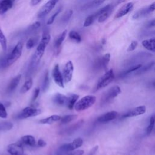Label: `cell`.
Here are the masks:
<instances>
[{"label":"cell","mask_w":155,"mask_h":155,"mask_svg":"<svg viewBox=\"0 0 155 155\" xmlns=\"http://www.w3.org/2000/svg\"><path fill=\"white\" fill-rule=\"evenodd\" d=\"M8 116L7 112L4 105L0 102V117L2 119H6Z\"/></svg>","instance_id":"cell-34"},{"label":"cell","mask_w":155,"mask_h":155,"mask_svg":"<svg viewBox=\"0 0 155 155\" xmlns=\"http://www.w3.org/2000/svg\"><path fill=\"white\" fill-rule=\"evenodd\" d=\"M84 151L82 150H75L71 152H69L67 155H83Z\"/></svg>","instance_id":"cell-40"},{"label":"cell","mask_w":155,"mask_h":155,"mask_svg":"<svg viewBox=\"0 0 155 155\" xmlns=\"http://www.w3.org/2000/svg\"><path fill=\"white\" fill-rule=\"evenodd\" d=\"M154 84V86L155 87V82H154V84Z\"/></svg>","instance_id":"cell-48"},{"label":"cell","mask_w":155,"mask_h":155,"mask_svg":"<svg viewBox=\"0 0 155 155\" xmlns=\"http://www.w3.org/2000/svg\"><path fill=\"white\" fill-rule=\"evenodd\" d=\"M137 42L136 41H133L131 42V44H130V45L128 46V48H127V51L128 52H130V51H132L133 50H134L137 46Z\"/></svg>","instance_id":"cell-36"},{"label":"cell","mask_w":155,"mask_h":155,"mask_svg":"<svg viewBox=\"0 0 155 155\" xmlns=\"http://www.w3.org/2000/svg\"><path fill=\"white\" fill-rule=\"evenodd\" d=\"M113 9V7L110 8L109 10H108L107 11L105 12L102 15H101L98 17V22L100 23H102V22H104V21H105L109 18L110 15L111 14Z\"/></svg>","instance_id":"cell-25"},{"label":"cell","mask_w":155,"mask_h":155,"mask_svg":"<svg viewBox=\"0 0 155 155\" xmlns=\"http://www.w3.org/2000/svg\"><path fill=\"white\" fill-rule=\"evenodd\" d=\"M61 10H62V7H59V8L54 13V14L49 18V19H48V21H47V25L52 24L53 23V22H54V21L56 17L59 14V13L61 12Z\"/></svg>","instance_id":"cell-32"},{"label":"cell","mask_w":155,"mask_h":155,"mask_svg":"<svg viewBox=\"0 0 155 155\" xmlns=\"http://www.w3.org/2000/svg\"><path fill=\"white\" fill-rule=\"evenodd\" d=\"M0 44L1 45V47L4 51H5L7 50V39L6 38L3 33L2 31L1 30L0 28Z\"/></svg>","instance_id":"cell-30"},{"label":"cell","mask_w":155,"mask_h":155,"mask_svg":"<svg viewBox=\"0 0 155 155\" xmlns=\"http://www.w3.org/2000/svg\"><path fill=\"white\" fill-rule=\"evenodd\" d=\"M148 8L150 9V10L151 12H153L155 10V1L154 2H153L152 4H151L149 6H148Z\"/></svg>","instance_id":"cell-46"},{"label":"cell","mask_w":155,"mask_h":155,"mask_svg":"<svg viewBox=\"0 0 155 155\" xmlns=\"http://www.w3.org/2000/svg\"><path fill=\"white\" fill-rule=\"evenodd\" d=\"M114 78V74L113 69H110L108 71H106L105 73L103 76H102L99 79L96 85V90H99L101 88L107 87L109 84H110L113 81Z\"/></svg>","instance_id":"cell-4"},{"label":"cell","mask_w":155,"mask_h":155,"mask_svg":"<svg viewBox=\"0 0 155 155\" xmlns=\"http://www.w3.org/2000/svg\"><path fill=\"white\" fill-rule=\"evenodd\" d=\"M40 26H41V22L39 21H36L33 24H32V25H31V28H32V30H35L38 28Z\"/></svg>","instance_id":"cell-42"},{"label":"cell","mask_w":155,"mask_h":155,"mask_svg":"<svg viewBox=\"0 0 155 155\" xmlns=\"http://www.w3.org/2000/svg\"><path fill=\"white\" fill-rule=\"evenodd\" d=\"M154 64H155V62L154 61H153V62H149L148 64L144 65L143 67L142 66L139 69L137 70V71L136 74H142V73H145V71L150 70L152 67H153V65H154Z\"/></svg>","instance_id":"cell-29"},{"label":"cell","mask_w":155,"mask_h":155,"mask_svg":"<svg viewBox=\"0 0 155 155\" xmlns=\"http://www.w3.org/2000/svg\"><path fill=\"white\" fill-rule=\"evenodd\" d=\"M117 112L116 111H108L107 113H104V114L100 116L97 118V120L99 122L104 123V122H108L111 120H113L115 119L117 116Z\"/></svg>","instance_id":"cell-12"},{"label":"cell","mask_w":155,"mask_h":155,"mask_svg":"<svg viewBox=\"0 0 155 155\" xmlns=\"http://www.w3.org/2000/svg\"><path fill=\"white\" fill-rule=\"evenodd\" d=\"M23 48V43L19 42L5 58L4 65L5 67H8L15 63L21 56Z\"/></svg>","instance_id":"cell-3"},{"label":"cell","mask_w":155,"mask_h":155,"mask_svg":"<svg viewBox=\"0 0 155 155\" xmlns=\"http://www.w3.org/2000/svg\"><path fill=\"white\" fill-rule=\"evenodd\" d=\"M151 12L150 10L148 7H145L142 9H140L139 10H138L137 12H136L133 16V19H137L140 18L145 16L149 14L150 13H151Z\"/></svg>","instance_id":"cell-22"},{"label":"cell","mask_w":155,"mask_h":155,"mask_svg":"<svg viewBox=\"0 0 155 155\" xmlns=\"http://www.w3.org/2000/svg\"><path fill=\"white\" fill-rule=\"evenodd\" d=\"M133 2H130L125 4L117 11V12L116 14L115 18H121V17L125 16V15H127L131 11V10L133 8Z\"/></svg>","instance_id":"cell-13"},{"label":"cell","mask_w":155,"mask_h":155,"mask_svg":"<svg viewBox=\"0 0 155 155\" xmlns=\"http://www.w3.org/2000/svg\"><path fill=\"white\" fill-rule=\"evenodd\" d=\"M21 74H18L17 76H16L15 78H13L11 81L10 82L8 87H7V91L8 92H11L12 91H13L18 85V84H19V82L21 81Z\"/></svg>","instance_id":"cell-19"},{"label":"cell","mask_w":155,"mask_h":155,"mask_svg":"<svg viewBox=\"0 0 155 155\" xmlns=\"http://www.w3.org/2000/svg\"><path fill=\"white\" fill-rule=\"evenodd\" d=\"M96 101V97L93 95H87L82 97L77 101L74 105L76 111L80 112L87 110L93 106Z\"/></svg>","instance_id":"cell-2"},{"label":"cell","mask_w":155,"mask_h":155,"mask_svg":"<svg viewBox=\"0 0 155 155\" xmlns=\"http://www.w3.org/2000/svg\"><path fill=\"white\" fill-rule=\"evenodd\" d=\"M78 117V116L77 114H67L61 117V120L59 121L61 124H65L76 119Z\"/></svg>","instance_id":"cell-24"},{"label":"cell","mask_w":155,"mask_h":155,"mask_svg":"<svg viewBox=\"0 0 155 155\" xmlns=\"http://www.w3.org/2000/svg\"><path fill=\"white\" fill-rule=\"evenodd\" d=\"M142 45L147 50L155 52V38L145 39L142 41Z\"/></svg>","instance_id":"cell-17"},{"label":"cell","mask_w":155,"mask_h":155,"mask_svg":"<svg viewBox=\"0 0 155 155\" xmlns=\"http://www.w3.org/2000/svg\"><path fill=\"white\" fill-rule=\"evenodd\" d=\"M13 0H0V15L9 10L13 6Z\"/></svg>","instance_id":"cell-15"},{"label":"cell","mask_w":155,"mask_h":155,"mask_svg":"<svg viewBox=\"0 0 155 155\" xmlns=\"http://www.w3.org/2000/svg\"><path fill=\"white\" fill-rule=\"evenodd\" d=\"M7 151L10 155H24V148L21 143H13L7 147Z\"/></svg>","instance_id":"cell-9"},{"label":"cell","mask_w":155,"mask_h":155,"mask_svg":"<svg viewBox=\"0 0 155 155\" xmlns=\"http://www.w3.org/2000/svg\"><path fill=\"white\" fill-rule=\"evenodd\" d=\"M42 0H31L30 1V4L33 6L38 5L39 3H40Z\"/></svg>","instance_id":"cell-45"},{"label":"cell","mask_w":155,"mask_h":155,"mask_svg":"<svg viewBox=\"0 0 155 155\" xmlns=\"http://www.w3.org/2000/svg\"><path fill=\"white\" fill-rule=\"evenodd\" d=\"M21 142L27 145L33 147L36 144L34 136L31 135H24L21 137Z\"/></svg>","instance_id":"cell-20"},{"label":"cell","mask_w":155,"mask_h":155,"mask_svg":"<svg viewBox=\"0 0 155 155\" xmlns=\"http://www.w3.org/2000/svg\"><path fill=\"white\" fill-rule=\"evenodd\" d=\"M67 96H68V102H67V107L68 109L72 110L74 107L76 103L78 101L79 98V96L77 94L71 93V94H69Z\"/></svg>","instance_id":"cell-16"},{"label":"cell","mask_w":155,"mask_h":155,"mask_svg":"<svg viewBox=\"0 0 155 155\" xmlns=\"http://www.w3.org/2000/svg\"><path fill=\"white\" fill-rule=\"evenodd\" d=\"M32 85H33L32 79L30 78V79H27V81H25V82H24V84L21 88L20 93L24 94V93H27V91H29V90H30V88L32 87Z\"/></svg>","instance_id":"cell-23"},{"label":"cell","mask_w":155,"mask_h":155,"mask_svg":"<svg viewBox=\"0 0 155 155\" xmlns=\"http://www.w3.org/2000/svg\"><path fill=\"white\" fill-rule=\"evenodd\" d=\"M72 15H73V10H68V11L66 12V13L64 15V16H63V18H62L63 21H64V22L68 21L70 19V18H71V16Z\"/></svg>","instance_id":"cell-37"},{"label":"cell","mask_w":155,"mask_h":155,"mask_svg":"<svg viewBox=\"0 0 155 155\" xmlns=\"http://www.w3.org/2000/svg\"><path fill=\"white\" fill-rule=\"evenodd\" d=\"M49 84H50V80H49V74L48 71H45L44 77V81L42 82V90L43 91H45L48 87H49Z\"/></svg>","instance_id":"cell-28"},{"label":"cell","mask_w":155,"mask_h":155,"mask_svg":"<svg viewBox=\"0 0 155 155\" xmlns=\"http://www.w3.org/2000/svg\"><path fill=\"white\" fill-rule=\"evenodd\" d=\"M41 110L33 107H27L22 110L17 117L19 119H26L30 117L38 116L41 114Z\"/></svg>","instance_id":"cell-5"},{"label":"cell","mask_w":155,"mask_h":155,"mask_svg":"<svg viewBox=\"0 0 155 155\" xmlns=\"http://www.w3.org/2000/svg\"><path fill=\"white\" fill-rule=\"evenodd\" d=\"M61 117L57 114H54L50 116L47 117L42 119L39 120V123L42 124H52L54 122L59 121L61 120Z\"/></svg>","instance_id":"cell-18"},{"label":"cell","mask_w":155,"mask_h":155,"mask_svg":"<svg viewBox=\"0 0 155 155\" xmlns=\"http://www.w3.org/2000/svg\"><path fill=\"white\" fill-rule=\"evenodd\" d=\"M52 100L53 102L58 105H67L68 102V96L58 93L53 96Z\"/></svg>","instance_id":"cell-14"},{"label":"cell","mask_w":155,"mask_h":155,"mask_svg":"<svg viewBox=\"0 0 155 155\" xmlns=\"http://www.w3.org/2000/svg\"><path fill=\"white\" fill-rule=\"evenodd\" d=\"M41 91V89L39 87H37L35 88L33 91V96H32V101H36V99L38 97L39 93Z\"/></svg>","instance_id":"cell-39"},{"label":"cell","mask_w":155,"mask_h":155,"mask_svg":"<svg viewBox=\"0 0 155 155\" xmlns=\"http://www.w3.org/2000/svg\"><path fill=\"white\" fill-rule=\"evenodd\" d=\"M105 0H94L93 2V4L94 5H99L102 4Z\"/></svg>","instance_id":"cell-43"},{"label":"cell","mask_w":155,"mask_h":155,"mask_svg":"<svg viewBox=\"0 0 155 155\" xmlns=\"http://www.w3.org/2000/svg\"><path fill=\"white\" fill-rule=\"evenodd\" d=\"M141 67H142V65H141V64H137V65H133V66H132L131 67L129 68L125 71V73H130L133 72V71H134L137 70L139 69Z\"/></svg>","instance_id":"cell-38"},{"label":"cell","mask_w":155,"mask_h":155,"mask_svg":"<svg viewBox=\"0 0 155 155\" xmlns=\"http://www.w3.org/2000/svg\"><path fill=\"white\" fill-rule=\"evenodd\" d=\"M121 93V89L118 85H114L111 87L106 93L105 99V101H110L117 96Z\"/></svg>","instance_id":"cell-11"},{"label":"cell","mask_w":155,"mask_h":155,"mask_svg":"<svg viewBox=\"0 0 155 155\" xmlns=\"http://www.w3.org/2000/svg\"><path fill=\"white\" fill-rule=\"evenodd\" d=\"M68 36H69V38H70L71 40H72V41H74V42H76L77 43H79L81 41V36L76 31H74V30L71 31L69 33Z\"/></svg>","instance_id":"cell-26"},{"label":"cell","mask_w":155,"mask_h":155,"mask_svg":"<svg viewBox=\"0 0 155 155\" xmlns=\"http://www.w3.org/2000/svg\"><path fill=\"white\" fill-rule=\"evenodd\" d=\"M95 19H95V18H94V16H93V14L90 15V16H88L85 19V21L84 22V27H88V26L91 25L93 23V22L94 21Z\"/></svg>","instance_id":"cell-33"},{"label":"cell","mask_w":155,"mask_h":155,"mask_svg":"<svg viewBox=\"0 0 155 155\" xmlns=\"http://www.w3.org/2000/svg\"><path fill=\"white\" fill-rule=\"evenodd\" d=\"M154 26H155V19H153L151 21H149L147 25V27H154Z\"/></svg>","instance_id":"cell-44"},{"label":"cell","mask_w":155,"mask_h":155,"mask_svg":"<svg viewBox=\"0 0 155 155\" xmlns=\"http://www.w3.org/2000/svg\"><path fill=\"white\" fill-rule=\"evenodd\" d=\"M154 125H155V119L153 116H151V117L150 119L149 125L146 129V133L147 135H149L151 134V133L152 132V131L154 127Z\"/></svg>","instance_id":"cell-31"},{"label":"cell","mask_w":155,"mask_h":155,"mask_svg":"<svg viewBox=\"0 0 155 155\" xmlns=\"http://www.w3.org/2000/svg\"><path fill=\"white\" fill-rule=\"evenodd\" d=\"M52 77L54 82L60 87L64 88V81L62 76V73L61 72L59 66L58 64H56L52 70Z\"/></svg>","instance_id":"cell-8"},{"label":"cell","mask_w":155,"mask_h":155,"mask_svg":"<svg viewBox=\"0 0 155 155\" xmlns=\"http://www.w3.org/2000/svg\"><path fill=\"white\" fill-rule=\"evenodd\" d=\"M67 31L65 30L63 32H62L54 40V47L56 49H59L61 46L63 41H64Z\"/></svg>","instance_id":"cell-21"},{"label":"cell","mask_w":155,"mask_h":155,"mask_svg":"<svg viewBox=\"0 0 155 155\" xmlns=\"http://www.w3.org/2000/svg\"><path fill=\"white\" fill-rule=\"evenodd\" d=\"M58 1L59 0H49L40 9L38 14V18H42L45 17L53 9Z\"/></svg>","instance_id":"cell-6"},{"label":"cell","mask_w":155,"mask_h":155,"mask_svg":"<svg viewBox=\"0 0 155 155\" xmlns=\"http://www.w3.org/2000/svg\"><path fill=\"white\" fill-rule=\"evenodd\" d=\"M37 145L40 147H44L47 145V143L42 139H39L37 142Z\"/></svg>","instance_id":"cell-41"},{"label":"cell","mask_w":155,"mask_h":155,"mask_svg":"<svg viewBox=\"0 0 155 155\" xmlns=\"http://www.w3.org/2000/svg\"><path fill=\"white\" fill-rule=\"evenodd\" d=\"M50 39V35L49 32L47 30H45L43 32L42 39L39 42L31 60L30 67L34 68L36 67L39 62H40L45 50L47 45H48Z\"/></svg>","instance_id":"cell-1"},{"label":"cell","mask_w":155,"mask_h":155,"mask_svg":"<svg viewBox=\"0 0 155 155\" xmlns=\"http://www.w3.org/2000/svg\"><path fill=\"white\" fill-rule=\"evenodd\" d=\"M110 53H106L105 54L102 58L101 59V65H102V67L106 69V68L107 67V65L110 62Z\"/></svg>","instance_id":"cell-27"},{"label":"cell","mask_w":155,"mask_h":155,"mask_svg":"<svg viewBox=\"0 0 155 155\" xmlns=\"http://www.w3.org/2000/svg\"><path fill=\"white\" fill-rule=\"evenodd\" d=\"M13 1H15V0H13Z\"/></svg>","instance_id":"cell-49"},{"label":"cell","mask_w":155,"mask_h":155,"mask_svg":"<svg viewBox=\"0 0 155 155\" xmlns=\"http://www.w3.org/2000/svg\"><path fill=\"white\" fill-rule=\"evenodd\" d=\"M152 116H153V117L155 119V113H154V114H153Z\"/></svg>","instance_id":"cell-47"},{"label":"cell","mask_w":155,"mask_h":155,"mask_svg":"<svg viewBox=\"0 0 155 155\" xmlns=\"http://www.w3.org/2000/svg\"><path fill=\"white\" fill-rule=\"evenodd\" d=\"M146 112V107L140 105L132 108L123 115V117H131L143 114Z\"/></svg>","instance_id":"cell-10"},{"label":"cell","mask_w":155,"mask_h":155,"mask_svg":"<svg viewBox=\"0 0 155 155\" xmlns=\"http://www.w3.org/2000/svg\"><path fill=\"white\" fill-rule=\"evenodd\" d=\"M74 71V67L73 62L71 61H68L65 65L63 71L62 76L64 81V83H68L70 82L73 78V74Z\"/></svg>","instance_id":"cell-7"},{"label":"cell","mask_w":155,"mask_h":155,"mask_svg":"<svg viewBox=\"0 0 155 155\" xmlns=\"http://www.w3.org/2000/svg\"><path fill=\"white\" fill-rule=\"evenodd\" d=\"M37 43V39L36 38H30L26 43V48L27 49H31Z\"/></svg>","instance_id":"cell-35"}]
</instances>
